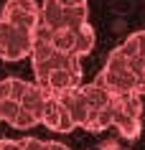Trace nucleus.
Masks as SVG:
<instances>
[{
	"mask_svg": "<svg viewBox=\"0 0 145 150\" xmlns=\"http://www.w3.org/2000/svg\"><path fill=\"white\" fill-rule=\"evenodd\" d=\"M97 87H102L107 94H130L137 92L143 94L145 89V64L127 56L120 46L112 48L107 56L102 71L94 79Z\"/></svg>",
	"mask_w": 145,
	"mask_h": 150,
	"instance_id": "nucleus-1",
	"label": "nucleus"
},
{
	"mask_svg": "<svg viewBox=\"0 0 145 150\" xmlns=\"http://www.w3.org/2000/svg\"><path fill=\"white\" fill-rule=\"evenodd\" d=\"M36 36L43 41H48L51 46L61 51V54H69V56H87L92 48H94V31H92V25L87 23H79V25H71V28H56V31H48V28H36Z\"/></svg>",
	"mask_w": 145,
	"mask_h": 150,
	"instance_id": "nucleus-2",
	"label": "nucleus"
},
{
	"mask_svg": "<svg viewBox=\"0 0 145 150\" xmlns=\"http://www.w3.org/2000/svg\"><path fill=\"white\" fill-rule=\"evenodd\" d=\"M143 99L137 92L130 94H112V127L122 137L135 140L143 130Z\"/></svg>",
	"mask_w": 145,
	"mask_h": 150,
	"instance_id": "nucleus-3",
	"label": "nucleus"
},
{
	"mask_svg": "<svg viewBox=\"0 0 145 150\" xmlns=\"http://www.w3.org/2000/svg\"><path fill=\"white\" fill-rule=\"evenodd\" d=\"M89 21V5H79V8H64L54 0H43L38 5V25L56 31V28H71V25L87 23Z\"/></svg>",
	"mask_w": 145,
	"mask_h": 150,
	"instance_id": "nucleus-4",
	"label": "nucleus"
},
{
	"mask_svg": "<svg viewBox=\"0 0 145 150\" xmlns=\"http://www.w3.org/2000/svg\"><path fill=\"white\" fill-rule=\"evenodd\" d=\"M36 31H25L21 25L0 21V59L3 61H23L33 48Z\"/></svg>",
	"mask_w": 145,
	"mask_h": 150,
	"instance_id": "nucleus-5",
	"label": "nucleus"
},
{
	"mask_svg": "<svg viewBox=\"0 0 145 150\" xmlns=\"http://www.w3.org/2000/svg\"><path fill=\"white\" fill-rule=\"evenodd\" d=\"M43 99H46V92L36 84V81H25L23 92H21V112H18L16 122L10 127H18V130H31V127L38 125L41 120V110H43Z\"/></svg>",
	"mask_w": 145,
	"mask_h": 150,
	"instance_id": "nucleus-6",
	"label": "nucleus"
},
{
	"mask_svg": "<svg viewBox=\"0 0 145 150\" xmlns=\"http://www.w3.org/2000/svg\"><path fill=\"white\" fill-rule=\"evenodd\" d=\"M0 21L13 25H21L25 31L38 28V3L36 0H5L0 10Z\"/></svg>",
	"mask_w": 145,
	"mask_h": 150,
	"instance_id": "nucleus-7",
	"label": "nucleus"
},
{
	"mask_svg": "<svg viewBox=\"0 0 145 150\" xmlns=\"http://www.w3.org/2000/svg\"><path fill=\"white\" fill-rule=\"evenodd\" d=\"M38 125L48 127V130H54V132H71L74 130V120H71V115L66 112L64 102H61L56 94H46Z\"/></svg>",
	"mask_w": 145,
	"mask_h": 150,
	"instance_id": "nucleus-8",
	"label": "nucleus"
},
{
	"mask_svg": "<svg viewBox=\"0 0 145 150\" xmlns=\"http://www.w3.org/2000/svg\"><path fill=\"white\" fill-rule=\"evenodd\" d=\"M120 48L127 56H132V59H137V61L145 64V31H135L132 36H127V38L120 43Z\"/></svg>",
	"mask_w": 145,
	"mask_h": 150,
	"instance_id": "nucleus-9",
	"label": "nucleus"
},
{
	"mask_svg": "<svg viewBox=\"0 0 145 150\" xmlns=\"http://www.w3.org/2000/svg\"><path fill=\"white\" fill-rule=\"evenodd\" d=\"M18 142H21V150H46V142L38 137H23Z\"/></svg>",
	"mask_w": 145,
	"mask_h": 150,
	"instance_id": "nucleus-10",
	"label": "nucleus"
},
{
	"mask_svg": "<svg viewBox=\"0 0 145 150\" xmlns=\"http://www.w3.org/2000/svg\"><path fill=\"white\" fill-rule=\"evenodd\" d=\"M0 150H21V142L10 140V137H3V140H0Z\"/></svg>",
	"mask_w": 145,
	"mask_h": 150,
	"instance_id": "nucleus-11",
	"label": "nucleus"
},
{
	"mask_svg": "<svg viewBox=\"0 0 145 150\" xmlns=\"http://www.w3.org/2000/svg\"><path fill=\"white\" fill-rule=\"evenodd\" d=\"M59 5H64V8H79V5H87V0H54Z\"/></svg>",
	"mask_w": 145,
	"mask_h": 150,
	"instance_id": "nucleus-12",
	"label": "nucleus"
},
{
	"mask_svg": "<svg viewBox=\"0 0 145 150\" xmlns=\"http://www.w3.org/2000/svg\"><path fill=\"white\" fill-rule=\"evenodd\" d=\"M46 150H69L64 145V142H56V140H51V142H46Z\"/></svg>",
	"mask_w": 145,
	"mask_h": 150,
	"instance_id": "nucleus-13",
	"label": "nucleus"
},
{
	"mask_svg": "<svg viewBox=\"0 0 145 150\" xmlns=\"http://www.w3.org/2000/svg\"><path fill=\"white\" fill-rule=\"evenodd\" d=\"M5 97V79H0V99Z\"/></svg>",
	"mask_w": 145,
	"mask_h": 150,
	"instance_id": "nucleus-14",
	"label": "nucleus"
},
{
	"mask_svg": "<svg viewBox=\"0 0 145 150\" xmlns=\"http://www.w3.org/2000/svg\"><path fill=\"white\" fill-rule=\"evenodd\" d=\"M143 94H145V89H143Z\"/></svg>",
	"mask_w": 145,
	"mask_h": 150,
	"instance_id": "nucleus-15",
	"label": "nucleus"
}]
</instances>
